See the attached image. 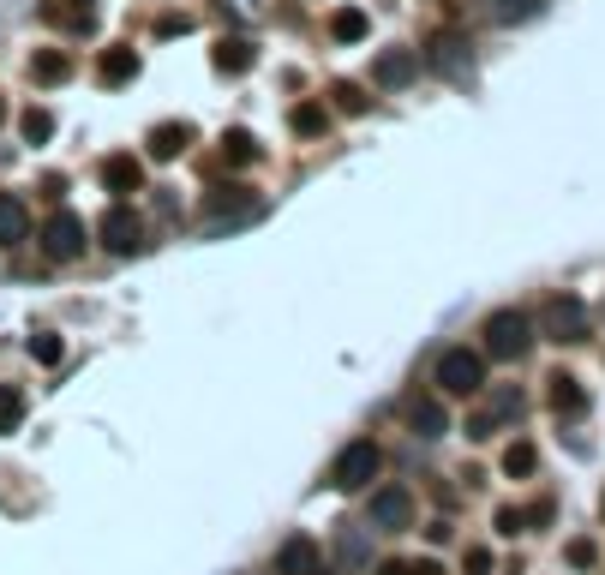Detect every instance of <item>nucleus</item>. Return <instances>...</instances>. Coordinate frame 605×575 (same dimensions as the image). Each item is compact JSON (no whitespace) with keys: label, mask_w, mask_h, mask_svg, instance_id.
Listing matches in <instances>:
<instances>
[{"label":"nucleus","mask_w":605,"mask_h":575,"mask_svg":"<svg viewBox=\"0 0 605 575\" xmlns=\"http://www.w3.org/2000/svg\"><path fill=\"white\" fill-rule=\"evenodd\" d=\"M372 78H378V90H408V84L420 78V54H414V48H384Z\"/></svg>","instance_id":"nucleus-8"},{"label":"nucleus","mask_w":605,"mask_h":575,"mask_svg":"<svg viewBox=\"0 0 605 575\" xmlns=\"http://www.w3.org/2000/svg\"><path fill=\"white\" fill-rule=\"evenodd\" d=\"M462 564H468V575H492V552H486V546H468Z\"/></svg>","instance_id":"nucleus-30"},{"label":"nucleus","mask_w":605,"mask_h":575,"mask_svg":"<svg viewBox=\"0 0 605 575\" xmlns=\"http://www.w3.org/2000/svg\"><path fill=\"white\" fill-rule=\"evenodd\" d=\"M408 522H414V498H408L402 486H384V492L372 498V528L396 534V528H408Z\"/></svg>","instance_id":"nucleus-10"},{"label":"nucleus","mask_w":605,"mask_h":575,"mask_svg":"<svg viewBox=\"0 0 605 575\" xmlns=\"http://www.w3.org/2000/svg\"><path fill=\"white\" fill-rule=\"evenodd\" d=\"M600 510H605V504H600Z\"/></svg>","instance_id":"nucleus-35"},{"label":"nucleus","mask_w":605,"mask_h":575,"mask_svg":"<svg viewBox=\"0 0 605 575\" xmlns=\"http://www.w3.org/2000/svg\"><path fill=\"white\" fill-rule=\"evenodd\" d=\"M54 138V114L48 108H30L24 114V144H48Z\"/></svg>","instance_id":"nucleus-24"},{"label":"nucleus","mask_w":605,"mask_h":575,"mask_svg":"<svg viewBox=\"0 0 605 575\" xmlns=\"http://www.w3.org/2000/svg\"><path fill=\"white\" fill-rule=\"evenodd\" d=\"M438 390H450V396H480L486 390V354H474V348H450V354H438Z\"/></svg>","instance_id":"nucleus-2"},{"label":"nucleus","mask_w":605,"mask_h":575,"mask_svg":"<svg viewBox=\"0 0 605 575\" xmlns=\"http://www.w3.org/2000/svg\"><path fill=\"white\" fill-rule=\"evenodd\" d=\"M102 186H108V192H120V198H126V192H138V186H144L138 156H108V162H102Z\"/></svg>","instance_id":"nucleus-15"},{"label":"nucleus","mask_w":605,"mask_h":575,"mask_svg":"<svg viewBox=\"0 0 605 575\" xmlns=\"http://www.w3.org/2000/svg\"><path fill=\"white\" fill-rule=\"evenodd\" d=\"M330 96H336V108H342V114H366V108H372V96H366L360 84H336Z\"/></svg>","instance_id":"nucleus-26"},{"label":"nucleus","mask_w":605,"mask_h":575,"mask_svg":"<svg viewBox=\"0 0 605 575\" xmlns=\"http://www.w3.org/2000/svg\"><path fill=\"white\" fill-rule=\"evenodd\" d=\"M378 468H384L378 444H372V438H354V444L336 456V468H330V486H336V492H360V486H372V480H378Z\"/></svg>","instance_id":"nucleus-3"},{"label":"nucleus","mask_w":605,"mask_h":575,"mask_svg":"<svg viewBox=\"0 0 605 575\" xmlns=\"http://www.w3.org/2000/svg\"><path fill=\"white\" fill-rule=\"evenodd\" d=\"M312 575H318V570H312Z\"/></svg>","instance_id":"nucleus-36"},{"label":"nucleus","mask_w":605,"mask_h":575,"mask_svg":"<svg viewBox=\"0 0 605 575\" xmlns=\"http://www.w3.org/2000/svg\"><path fill=\"white\" fill-rule=\"evenodd\" d=\"M30 240V210L18 192H0V246H24Z\"/></svg>","instance_id":"nucleus-12"},{"label":"nucleus","mask_w":605,"mask_h":575,"mask_svg":"<svg viewBox=\"0 0 605 575\" xmlns=\"http://www.w3.org/2000/svg\"><path fill=\"white\" fill-rule=\"evenodd\" d=\"M366 30H372V18H366L360 6H342V12L330 18V36H336V42H366Z\"/></svg>","instance_id":"nucleus-19"},{"label":"nucleus","mask_w":605,"mask_h":575,"mask_svg":"<svg viewBox=\"0 0 605 575\" xmlns=\"http://www.w3.org/2000/svg\"><path fill=\"white\" fill-rule=\"evenodd\" d=\"M42 252H48V258H60V264H66V258H78V252H84V222H78L72 210H60V216L42 228Z\"/></svg>","instance_id":"nucleus-7"},{"label":"nucleus","mask_w":605,"mask_h":575,"mask_svg":"<svg viewBox=\"0 0 605 575\" xmlns=\"http://www.w3.org/2000/svg\"><path fill=\"white\" fill-rule=\"evenodd\" d=\"M96 240L114 252V258H132L138 246H144V222H138V210H126V204H114L102 222H96Z\"/></svg>","instance_id":"nucleus-5"},{"label":"nucleus","mask_w":605,"mask_h":575,"mask_svg":"<svg viewBox=\"0 0 605 575\" xmlns=\"http://www.w3.org/2000/svg\"><path fill=\"white\" fill-rule=\"evenodd\" d=\"M534 462H540V456H534V444H528V438L504 450V474H510V480H522V474H534Z\"/></svg>","instance_id":"nucleus-23"},{"label":"nucleus","mask_w":605,"mask_h":575,"mask_svg":"<svg viewBox=\"0 0 605 575\" xmlns=\"http://www.w3.org/2000/svg\"><path fill=\"white\" fill-rule=\"evenodd\" d=\"M252 60H258V54H252L246 36H222V42H216V72H246Z\"/></svg>","instance_id":"nucleus-18"},{"label":"nucleus","mask_w":605,"mask_h":575,"mask_svg":"<svg viewBox=\"0 0 605 575\" xmlns=\"http://www.w3.org/2000/svg\"><path fill=\"white\" fill-rule=\"evenodd\" d=\"M552 402H558V414H582L588 408V396H582L576 378H552Z\"/></svg>","instance_id":"nucleus-22"},{"label":"nucleus","mask_w":605,"mask_h":575,"mask_svg":"<svg viewBox=\"0 0 605 575\" xmlns=\"http://www.w3.org/2000/svg\"><path fill=\"white\" fill-rule=\"evenodd\" d=\"M468 60H474V54H468V42H462L456 30H444V36L426 48V66L444 72V78H468Z\"/></svg>","instance_id":"nucleus-9"},{"label":"nucleus","mask_w":605,"mask_h":575,"mask_svg":"<svg viewBox=\"0 0 605 575\" xmlns=\"http://www.w3.org/2000/svg\"><path fill=\"white\" fill-rule=\"evenodd\" d=\"M0 120H6V102H0Z\"/></svg>","instance_id":"nucleus-34"},{"label":"nucleus","mask_w":605,"mask_h":575,"mask_svg":"<svg viewBox=\"0 0 605 575\" xmlns=\"http://www.w3.org/2000/svg\"><path fill=\"white\" fill-rule=\"evenodd\" d=\"M378 575H438V564H402V558H390Z\"/></svg>","instance_id":"nucleus-31"},{"label":"nucleus","mask_w":605,"mask_h":575,"mask_svg":"<svg viewBox=\"0 0 605 575\" xmlns=\"http://www.w3.org/2000/svg\"><path fill=\"white\" fill-rule=\"evenodd\" d=\"M498 534H522V516L516 510H498Z\"/></svg>","instance_id":"nucleus-33"},{"label":"nucleus","mask_w":605,"mask_h":575,"mask_svg":"<svg viewBox=\"0 0 605 575\" xmlns=\"http://www.w3.org/2000/svg\"><path fill=\"white\" fill-rule=\"evenodd\" d=\"M540 330H546L552 342H564V348H570V342H582V336H588V306H582V300H564V294H558V300H552V306L540 312Z\"/></svg>","instance_id":"nucleus-6"},{"label":"nucleus","mask_w":605,"mask_h":575,"mask_svg":"<svg viewBox=\"0 0 605 575\" xmlns=\"http://www.w3.org/2000/svg\"><path fill=\"white\" fill-rule=\"evenodd\" d=\"M18 426H24V396H18V384H0V438Z\"/></svg>","instance_id":"nucleus-21"},{"label":"nucleus","mask_w":605,"mask_h":575,"mask_svg":"<svg viewBox=\"0 0 605 575\" xmlns=\"http://www.w3.org/2000/svg\"><path fill=\"white\" fill-rule=\"evenodd\" d=\"M342 558H348V564H366V540H360V528H342Z\"/></svg>","instance_id":"nucleus-29"},{"label":"nucleus","mask_w":605,"mask_h":575,"mask_svg":"<svg viewBox=\"0 0 605 575\" xmlns=\"http://www.w3.org/2000/svg\"><path fill=\"white\" fill-rule=\"evenodd\" d=\"M66 72H72V60H66L60 48H42V54L30 60V78H36V84H60Z\"/></svg>","instance_id":"nucleus-20"},{"label":"nucleus","mask_w":605,"mask_h":575,"mask_svg":"<svg viewBox=\"0 0 605 575\" xmlns=\"http://www.w3.org/2000/svg\"><path fill=\"white\" fill-rule=\"evenodd\" d=\"M96 72H102V84H132V78H138V48H126V42L102 48Z\"/></svg>","instance_id":"nucleus-13"},{"label":"nucleus","mask_w":605,"mask_h":575,"mask_svg":"<svg viewBox=\"0 0 605 575\" xmlns=\"http://www.w3.org/2000/svg\"><path fill=\"white\" fill-rule=\"evenodd\" d=\"M324 126H330V114H324L318 102H300V108H294V132H306V138H312V132H324Z\"/></svg>","instance_id":"nucleus-27"},{"label":"nucleus","mask_w":605,"mask_h":575,"mask_svg":"<svg viewBox=\"0 0 605 575\" xmlns=\"http://www.w3.org/2000/svg\"><path fill=\"white\" fill-rule=\"evenodd\" d=\"M186 144H192V126H186V120H162V126H150V156H156V162H174Z\"/></svg>","instance_id":"nucleus-14"},{"label":"nucleus","mask_w":605,"mask_h":575,"mask_svg":"<svg viewBox=\"0 0 605 575\" xmlns=\"http://www.w3.org/2000/svg\"><path fill=\"white\" fill-rule=\"evenodd\" d=\"M480 396H486V408L468 420V438H474V444H480V438H498V426L522 414V390H516V384H504V390H492V384H486Z\"/></svg>","instance_id":"nucleus-4"},{"label":"nucleus","mask_w":605,"mask_h":575,"mask_svg":"<svg viewBox=\"0 0 605 575\" xmlns=\"http://www.w3.org/2000/svg\"><path fill=\"white\" fill-rule=\"evenodd\" d=\"M30 360L60 366V336H54V330H36V336H30Z\"/></svg>","instance_id":"nucleus-28"},{"label":"nucleus","mask_w":605,"mask_h":575,"mask_svg":"<svg viewBox=\"0 0 605 575\" xmlns=\"http://www.w3.org/2000/svg\"><path fill=\"white\" fill-rule=\"evenodd\" d=\"M408 426H414V438H426V444H432V438H444V432H450V414H444L438 402H414V408H408Z\"/></svg>","instance_id":"nucleus-16"},{"label":"nucleus","mask_w":605,"mask_h":575,"mask_svg":"<svg viewBox=\"0 0 605 575\" xmlns=\"http://www.w3.org/2000/svg\"><path fill=\"white\" fill-rule=\"evenodd\" d=\"M534 348V318L528 312H492L486 318V354L492 360H522Z\"/></svg>","instance_id":"nucleus-1"},{"label":"nucleus","mask_w":605,"mask_h":575,"mask_svg":"<svg viewBox=\"0 0 605 575\" xmlns=\"http://www.w3.org/2000/svg\"><path fill=\"white\" fill-rule=\"evenodd\" d=\"M594 558H600L594 540H576V546H570V564H576V570H594Z\"/></svg>","instance_id":"nucleus-32"},{"label":"nucleus","mask_w":605,"mask_h":575,"mask_svg":"<svg viewBox=\"0 0 605 575\" xmlns=\"http://www.w3.org/2000/svg\"><path fill=\"white\" fill-rule=\"evenodd\" d=\"M480 6H486V18H498V24H528V18L546 12V0H480Z\"/></svg>","instance_id":"nucleus-17"},{"label":"nucleus","mask_w":605,"mask_h":575,"mask_svg":"<svg viewBox=\"0 0 605 575\" xmlns=\"http://www.w3.org/2000/svg\"><path fill=\"white\" fill-rule=\"evenodd\" d=\"M222 156H228V162H252V156H258L252 132H234V126H228V132H222Z\"/></svg>","instance_id":"nucleus-25"},{"label":"nucleus","mask_w":605,"mask_h":575,"mask_svg":"<svg viewBox=\"0 0 605 575\" xmlns=\"http://www.w3.org/2000/svg\"><path fill=\"white\" fill-rule=\"evenodd\" d=\"M312 570H318V546L306 534H288L276 546V575H312Z\"/></svg>","instance_id":"nucleus-11"}]
</instances>
